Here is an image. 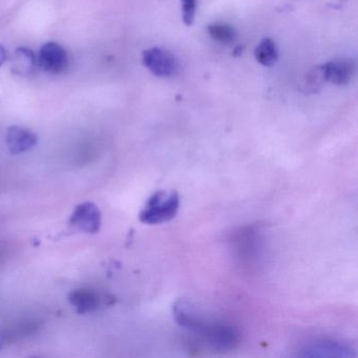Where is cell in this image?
<instances>
[{
  "mask_svg": "<svg viewBox=\"0 0 358 358\" xmlns=\"http://www.w3.org/2000/svg\"><path fill=\"white\" fill-rule=\"evenodd\" d=\"M173 313L179 326L192 333L211 350L230 351L240 343L241 333L234 324L209 317L188 301H177Z\"/></svg>",
  "mask_w": 358,
  "mask_h": 358,
  "instance_id": "cell-1",
  "label": "cell"
},
{
  "mask_svg": "<svg viewBox=\"0 0 358 358\" xmlns=\"http://www.w3.org/2000/svg\"><path fill=\"white\" fill-rule=\"evenodd\" d=\"M179 194L176 192H158L148 199L139 219L148 225H158L171 221L179 213Z\"/></svg>",
  "mask_w": 358,
  "mask_h": 358,
  "instance_id": "cell-2",
  "label": "cell"
},
{
  "mask_svg": "<svg viewBox=\"0 0 358 358\" xmlns=\"http://www.w3.org/2000/svg\"><path fill=\"white\" fill-rule=\"evenodd\" d=\"M299 356L301 357H354L355 350L347 343L331 339L312 341L306 345Z\"/></svg>",
  "mask_w": 358,
  "mask_h": 358,
  "instance_id": "cell-3",
  "label": "cell"
},
{
  "mask_svg": "<svg viewBox=\"0 0 358 358\" xmlns=\"http://www.w3.org/2000/svg\"><path fill=\"white\" fill-rule=\"evenodd\" d=\"M143 64L157 77L173 76L178 70L175 56L159 48H152L143 52Z\"/></svg>",
  "mask_w": 358,
  "mask_h": 358,
  "instance_id": "cell-4",
  "label": "cell"
},
{
  "mask_svg": "<svg viewBox=\"0 0 358 358\" xmlns=\"http://www.w3.org/2000/svg\"><path fill=\"white\" fill-rule=\"evenodd\" d=\"M39 66L50 74H60L69 66V54L62 45L57 43H48L39 51Z\"/></svg>",
  "mask_w": 358,
  "mask_h": 358,
  "instance_id": "cell-5",
  "label": "cell"
},
{
  "mask_svg": "<svg viewBox=\"0 0 358 358\" xmlns=\"http://www.w3.org/2000/svg\"><path fill=\"white\" fill-rule=\"evenodd\" d=\"M101 213L94 203L78 205L70 219V224L83 232L96 234L101 228Z\"/></svg>",
  "mask_w": 358,
  "mask_h": 358,
  "instance_id": "cell-6",
  "label": "cell"
},
{
  "mask_svg": "<svg viewBox=\"0 0 358 358\" xmlns=\"http://www.w3.org/2000/svg\"><path fill=\"white\" fill-rule=\"evenodd\" d=\"M324 81L336 85H345L355 75V62L351 59H338L320 66Z\"/></svg>",
  "mask_w": 358,
  "mask_h": 358,
  "instance_id": "cell-7",
  "label": "cell"
},
{
  "mask_svg": "<svg viewBox=\"0 0 358 358\" xmlns=\"http://www.w3.org/2000/svg\"><path fill=\"white\" fill-rule=\"evenodd\" d=\"M7 145L13 155L22 154L35 148L37 144V136L30 129L20 127H11L8 129Z\"/></svg>",
  "mask_w": 358,
  "mask_h": 358,
  "instance_id": "cell-8",
  "label": "cell"
},
{
  "mask_svg": "<svg viewBox=\"0 0 358 358\" xmlns=\"http://www.w3.org/2000/svg\"><path fill=\"white\" fill-rule=\"evenodd\" d=\"M69 301L79 314L89 313L99 306V297L91 289L80 288L69 294Z\"/></svg>",
  "mask_w": 358,
  "mask_h": 358,
  "instance_id": "cell-9",
  "label": "cell"
},
{
  "mask_svg": "<svg viewBox=\"0 0 358 358\" xmlns=\"http://www.w3.org/2000/svg\"><path fill=\"white\" fill-rule=\"evenodd\" d=\"M37 64L34 52L27 48H18L12 58V71L18 76H28L35 70Z\"/></svg>",
  "mask_w": 358,
  "mask_h": 358,
  "instance_id": "cell-10",
  "label": "cell"
},
{
  "mask_svg": "<svg viewBox=\"0 0 358 358\" xmlns=\"http://www.w3.org/2000/svg\"><path fill=\"white\" fill-rule=\"evenodd\" d=\"M236 250L238 255L249 257L259 255V234L255 230L247 229L241 231L236 236Z\"/></svg>",
  "mask_w": 358,
  "mask_h": 358,
  "instance_id": "cell-11",
  "label": "cell"
},
{
  "mask_svg": "<svg viewBox=\"0 0 358 358\" xmlns=\"http://www.w3.org/2000/svg\"><path fill=\"white\" fill-rule=\"evenodd\" d=\"M255 59L264 66H272L278 60V49L270 38H264L255 51Z\"/></svg>",
  "mask_w": 358,
  "mask_h": 358,
  "instance_id": "cell-12",
  "label": "cell"
},
{
  "mask_svg": "<svg viewBox=\"0 0 358 358\" xmlns=\"http://www.w3.org/2000/svg\"><path fill=\"white\" fill-rule=\"evenodd\" d=\"M211 38L222 43H230L236 38V31L229 24H213L208 27Z\"/></svg>",
  "mask_w": 358,
  "mask_h": 358,
  "instance_id": "cell-13",
  "label": "cell"
},
{
  "mask_svg": "<svg viewBox=\"0 0 358 358\" xmlns=\"http://www.w3.org/2000/svg\"><path fill=\"white\" fill-rule=\"evenodd\" d=\"M182 18L187 27L194 24L196 15V0H181Z\"/></svg>",
  "mask_w": 358,
  "mask_h": 358,
  "instance_id": "cell-14",
  "label": "cell"
},
{
  "mask_svg": "<svg viewBox=\"0 0 358 358\" xmlns=\"http://www.w3.org/2000/svg\"><path fill=\"white\" fill-rule=\"evenodd\" d=\"M7 51H6L5 48L3 45H0V68L3 66L6 62H7Z\"/></svg>",
  "mask_w": 358,
  "mask_h": 358,
  "instance_id": "cell-15",
  "label": "cell"
}]
</instances>
